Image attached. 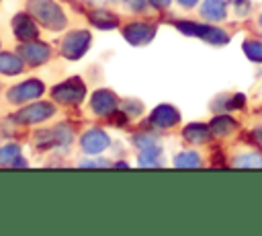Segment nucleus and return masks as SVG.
I'll use <instances>...</instances> for the list:
<instances>
[{
  "label": "nucleus",
  "mask_w": 262,
  "mask_h": 236,
  "mask_svg": "<svg viewBox=\"0 0 262 236\" xmlns=\"http://www.w3.org/2000/svg\"><path fill=\"white\" fill-rule=\"evenodd\" d=\"M29 10L47 27V29H63L66 14L51 0H29Z\"/></svg>",
  "instance_id": "f257e3e1"
},
{
  "label": "nucleus",
  "mask_w": 262,
  "mask_h": 236,
  "mask_svg": "<svg viewBox=\"0 0 262 236\" xmlns=\"http://www.w3.org/2000/svg\"><path fill=\"white\" fill-rule=\"evenodd\" d=\"M90 45V33L88 31H74L70 33L66 39H63V45H61V51L66 57L70 60H78L86 53Z\"/></svg>",
  "instance_id": "f03ea898"
},
{
  "label": "nucleus",
  "mask_w": 262,
  "mask_h": 236,
  "mask_svg": "<svg viewBox=\"0 0 262 236\" xmlns=\"http://www.w3.org/2000/svg\"><path fill=\"white\" fill-rule=\"evenodd\" d=\"M53 105H49V103H35V105H29V107H25V109H20L16 115H14V119L18 121V123H39V121H45L47 117H51L53 115Z\"/></svg>",
  "instance_id": "7ed1b4c3"
},
{
  "label": "nucleus",
  "mask_w": 262,
  "mask_h": 236,
  "mask_svg": "<svg viewBox=\"0 0 262 236\" xmlns=\"http://www.w3.org/2000/svg\"><path fill=\"white\" fill-rule=\"evenodd\" d=\"M53 99L59 103H80L84 99V84L80 80H68L53 90Z\"/></svg>",
  "instance_id": "20e7f679"
},
{
  "label": "nucleus",
  "mask_w": 262,
  "mask_h": 236,
  "mask_svg": "<svg viewBox=\"0 0 262 236\" xmlns=\"http://www.w3.org/2000/svg\"><path fill=\"white\" fill-rule=\"evenodd\" d=\"M43 82L39 80H27L18 86H14L10 92H8V99L12 103H25V101H31V99H37L41 92H43Z\"/></svg>",
  "instance_id": "39448f33"
},
{
  "label": "nucleus",
  "mask_w": 262,
  "mask_h": 236,
  "mask_svg": "<svg viewBox=\"0 0 262 236\" xmlns=\"http://www.w3.org/2000/svg\"><path fill=\"white\" fill-rule=\"evenodd\" d=\"M156 35V27L147 25V23H131L129 27H125V39L133 45H141L151 41V37Z\"/></svg>",
  "instance_id": "423d86ee"
},
{
  "label": "nucleus",
  "mask_w": 262,
  "mask_h": 236,
  "mask_svg": "<svg viewBox=\"0 0 262 236\" xmlns=\"http://www.w3.org/2000/svg\"><path fill=\"white\" fill-rule=\"evenodd\" d=\"M20 53H23V57H25L29 64L37 66V64L47 62V57H49V47H47L45 43H39V41H27V43L20 47Z\"/></svg>",
  "instance_id": "0eeeda50"
},
{
  "label": "nucleus",
  "mask_w": 262,
  "mask_h": 236,
  "mask_svg": "<svg viewBox=\"0 0 262 236\" xmlns=\"http://www.w3.org/2000/svg\"><path fill=\"white\" fill-rule=\"evenodd\" d=\"M106 146H108V135L104 131H100V129H90L82 137V148L86 152H90V154H98Z\"/></svg>",
  "instance_id": "6e6552de"
},
{
  "label": "nucleus",
  "mask_w": 262,
  "mask_h": 236,
  "mask_svg": "<svg viewBox=\"0 0 262 236\" xmlns=\"http://www.w3.org/2000/svg\"><path fill=\"white\" fill-rule=\"evenodd\" d=\"M12 29H14V35L20 41H33V39H37V33H39L37 27H35V23L29 16H25V14H16L14 16Z\"/></svg>",
  "instance_id": "1a4fd4ad"
},
{
  "label": "nucleus",
  "mask_w": 262,
  "mask_h": 236,
  "mask_svg": "<svg viewBox=\"0 0 262 236\" xmlns=\"http://www.w3.org/2000/svg\"><path fill=\"white\" fill-rule=\"evenodd\" d=\"M151 123L156 127H172L178 123V111L172 105H160L151 113Z\"/></svg>",
  "instance_id": "9d476101"
},
{
  "label": "nucleus",
  "mask_w": 262,
  "mask_h": 236,
  "mask_svg": "<svg viewBox=\"0 0 262 236\" xmlns=\"http://www.w3.org/2000/svg\"><path fill=\"white\" fill-rule=\"evenodd\" d=\"M92 109L98 115H111L117 109V99L108 90H98L92 94Z\"/></svg>",
  "instance_id": "9b49d317"
},
{
  "label": "nucleus",
  "mask_w": 262,
  "mask_h": 236,
  "mask_svg": "<svg viewBox=\"0 0 262 236\" xmlns=\"http://www.w3.org/2000/svg\"><path fill=\"white\" fill-rule=\"evenodd\" d=\"M0 164L4 166H27V160L20 158V148L16 144H8L0 148Z\"/></svg>",
  "instance_id": "f8f14e48"
},
{
  "label": "nucleus",
  "mask_w": 262,
  "mask_h": 236,
  "mask_svg": "<svg viewBox=\"0 0 262 236\" xmlns=\"http://www.w3.org/2000/svg\"><path fill=\"white\" fill-rule=\"evenodd\" d=\"M201 12L211 21H221L225 16V0H205Z\"/></svg>",
  "instance_id": "ddd939ff"
},
{
  "label": "nucleus",
  "mask_w": 262,
  "mask_h": 236,
  "mask_svg": "<svg viewBox=\"0 0 262 236\" xmlns=\"http://www.w3.org/2000/svg\"><path fill=\"white\" fill-rule=\"evenodd\" d=\"M20 70H23L20 57H16L12 53H0V72L2 74H18Z\"/></svg>",
  "instance_id": "4468645a"
},
{
  "label": "nucleus",
  "mask_w": 262,
  "mask_h": 236,
  "mask_svg": "<svg viewBox=\"0 0 262 236\" xmlns=\"http://www.w3.org/2000/svg\"><path fill=\"white\" fill-rule=\"evenodd\" d=\"M90 21L96 27H100V29H115L117 27V16H113L106 10H94V12H90Z\"/></svg>",
  "instance_id": "2eb2a0df"
},
{
  "label": "nucleus",
  "mask_w": 262,
  "mask_h": 236,
  "mask_svg": "<svg viewBox=\"0 0 262 236\" xmlns=\"http://www.w3.org/2000/svg\"><path fill=\"white\" fill-rule=\"evenodd\" d=\"M184 137L190 142H205L209 137V127H205L203 123H192L184 129Z\"/></svg>",
  "instance_id": "dca6fc26"
},
{
  "label": "nucleus",
  "mask_w": 262,
  "mask_h": 236,
  "mask_svg": "<svg viewBox=\"0 0 262 236\" xmlns=\"http://www.w3.org/2000/svg\"><path fill=\"white\" fill-rule=\"evenodd\" d=\"M211 129H213L217 135H227V133H231V131L235 129V121H233L231 117H215Z\"/></svg>",
  "instance_id": "f3484780"
},
{
  "label": "nucleus",
  "mask_w": 262,
  "mask_h": 236,
  "mask_svg": "<svg viewBox=\"0 0 262 236\" xmlns=\"http://www.w3.org/2000/svg\"><path fill=\"white\" fill-rule=\"evenodd\" d=\"M174 164H176L178 168H196V166L201 164V160H199V156H196L194 152H182V154L176 156Z\"/></svg>",
  "instance_id": "a211bd4d"
},
{
  "label": "nucleus",
  "mask_w": 262,
  "mask_h": 236,
  "mask_svg": "<svg viewBox=\"0 0 262 236\" xmlns=\"http://www.w3.org/2000/svg\"><path fill=\"white\" fill-rule=\"evenodd\" d=\"M51 135H53V144L66 146V144H70V140H72V129H70L68 125H57L55 129H51Z\"/></svg>",
  "instance_id": "6ab92c4d"
},
{
  "label": "nucleus",
  "mask_w": 262,
  "mask_h": 236,
  "mask_svg": "<svg viewBox=\"0 0 262 236\" xmlns=\"http://www.w3.org/2000/svg\"><path fill=\"white\" fill-rule=\"evenodd\" d=\"M139 164L141 166H156V164H160L158 162V148L156 146L143 148V154L139 156Z\"/></svg>",
  "instance_id": "aec40b11"
},
{
  "label": "nucleus",
  "mask_w": 262,
  "mask_h": 236,
  "mask_svg": "<svg viewBox=\"0 0 262 236\" xmlns=\"http://www.w3.org/2000/svg\"><path fill=\"white\" fill-rule=\"evenodd\" d=\"M235 166H242V168H254V166H262V158L258 156V154H246V156H239V158H235V162H233Z\"/></svg>",
  "instance_id": "412c9836"
},
{
  "label": "nucleus",
  "mask_w": 262,
  "mask_h": 236,
  "mask_svg": "<svg viewBox=\"0 0 262 236\" xmlns=\"http://www.w3.org/2000/svg\"><path fill=\"white\" fill-rule=\"evenodd\" d=\"M244 51L250 60L254 62H262V43L260 41H248L244 43Z\"/></svg>",
  "instance_id": "4be33fe9"
},
{
  "label": "nucleus",
  "mask_w": 262,
  "mask_h": 236,
  "mask_svg": "<svg viewBox=\"0 0 262 236\" xmlns=\"http://www.w3.org/2000/svg\"><path fill=\"white\" fill-rule=\"evenodd\" d=\"M135 144H137L141 150H143V148H151V146H156V137H151V135H137Z\"/></svg>",
  "instance_id": "5701e85b"
},
{
  "label": "nucleus",
  "mask_w": 262,
  "mask_h": 236,
  "mask_svg": "<svg viewBox=\"0 0 262 236\" xmlns=\"http://www.w3.org/2000/svg\"><path fill=\"white\" fill-rule=\"evenodd\" d=\"M235 12H237L239 16L248 14V12H250V0H235Z\"/></svg>",
  "instance_id": "b1692460"
},
{
  "label": "nucleus",
  "mask_w": 262,
  "mask_h": 236,
  "mask_svg": "<svg viewBox=\"0 0 262 236\" xmlns=\"http://www.w3.org/2000/svg\"><path fill=\"white\" fill-rule=\"evenodd\" d=\"M242 105H244V96H242V94H237V96H233V99H231V103H229L227 107L237 109V107H242Z\"/></svg>",
  "instance_id": "393cba45"
},
{
  "label": "nucleus",
  "mask_w": 262,
  "mask_h": 236,
  "mask_svg": "<svg viewBox=\"0 0 262 236\" xmlns=\"http://www.w3.org/2000/svg\"><path fill=\"white\" fill-rule=\"evenodd\" d=\"M154 6H158V8H166L168 4H170V0H149Z\"/></svg>",
  "instance_id": "a878e982"
},
{
  "label": "nucleus",
  "mask_w": 262,
  "mask_h": 236,
  "mask_svg": "<svg viewBox=\"0 0 262 236\" xmlns=\"http://www.w3.org/2000/svg\"><path fill=\"white\" fill-rule=\"evenodd\" d=\"M178 2H180L182 6H188V8H190V6H194L199 0H178Z\"/></svg>",
  "instance_id": "bb28decb"
},
{
  "label": "nucleus",
  "mask_w": 262,
  "mask_h": 236,
  "mask_svg": "<svg viewBox=\"0 0 262 236\" xmlns=\"http://www.w3.org/2000/svg\"><path fill=\"white\" fill-rule=\"evenodd\" d=\"M133 8H135V10H137V8L141 10V8H143V0H133Z\"/></svg>",
  "instance_id": "cd10ccee"
},
{
  "label": "nucleus",
  "mask_w": 262,
  "mask_h": 236,
  "mask_svg": "<svg viewBox=\"0 0 262 236\" xmlns=\"http://www.w3.org/2000/svg\"><path fill=\"white\" fill-rule=\"evenodd\" d=\"M256 135H258V137H260V142H262V127H258V129H256Z\"/></svg>",
  "instance_id": "c85d7f7f"
}]
</instances>
